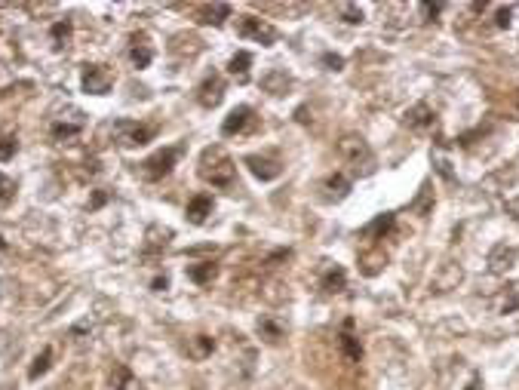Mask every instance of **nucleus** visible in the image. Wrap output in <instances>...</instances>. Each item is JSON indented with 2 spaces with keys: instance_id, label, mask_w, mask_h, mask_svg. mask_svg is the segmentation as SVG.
Segmentation results:
<instances>
[{
  "instance_id": "obj_31",
  "label": "nucleus",
  "mask_w": 519,
  "mask_h": 390,
  "mask_svg": "<svg viewBox=\"0 0 519 390\" xmlns=\"http://www.w3.org/2000/svg\"><path fill=\"white\" fill-rule=\"evenodd\" d=\"M338 10H341V19H344V22H351V25H360L362 19H366L360 6H353V3H341Z\"/></svg>"
},
{
  "instance_id": "obj_14",
  "label": "nucleus",
  "mask_w": 519,
  "mask_h": 390,
  "mask_svg": "<svg viewBox=\"0 0 519 390\" xmlns=\"http://www.w3.org/2000/svg\"><path fill=\"white\" fill-rule=\"evenodd\" d=\"M319 286H323L329 295L344 292V286H347V274H344V267H338V265L326 267L323 276H319Z\"/></svg>"
},
{
  "instance_id": "obj_22",
  "label": "nucleus",
  "mask_w": 519,
  "mask_h": 390,
  "mask_svg": "<svg viewBox=\"0 0 519 390\" xmlns=\"http://www.w3.org/2000/svg\"><path fill=\"white\" fill-rule=\"evenodd\" d=\"M49 37H53L55 53H62V49L68 46V40H71V22H68V19H62V22H55L53 28H49Z\"/></svg>"
},
{
  "instance_id": "obj_19",
  "label": "nucleus",
  "mask_w": 519,
  "mask_h": 390,
  "mask_svg": "<svg viewBox=\"0 0 519 390\" xmlns=\"http://www.w3.org/2000/svg\"><path fill=\"white\" fill-rule=\"evenodd\" d=\"M212 351H215V342H212L209 335H194V338H191V344H188V353H191L194 360L212 357Z\"/></svg>"
},
{
  "instance_id": "obj_25",
  "label": "nucleus",
  "mask_w": 519,
  "mask_h": 390,
  "mask_svg": "<svg viewBox=\"0 0 519 390\" xmlns=\"http://www.w3.org/2000/svg\"><path fill=\"white\" fill-rule=\"evenodd\" d=\"M130 59H132V65H136V68H148V65H151V59H154V49L148 46V44H139V40H132Z\"/></svg>"
},
{
  "instance_id": "obj_24",
  "label": "nucleus",
  "mask_w": 519,
  "mask_h": 390,
  "mask_svg": "<svg viewBox=\"0 0 519 390\" xmlns=\"http://www.w3.org/2000/svg\"><path fill=\"white\" fill-rule=\"evenodd\" d=\"M326 190H329L332 200H344V197L351 194V181H347L341 172H335V175H329V179H326Z\"/></svg>"
},
{
  "instance_id": "obj_2",
  "label": "nucleus",
  "mask_w": 519,
  "mask_h": 390,
  "mask_svg": "<svg viewBox=\"0 0 519 390\" xmlns=\"http://www.w3.org/2000/svg\"><path fill=\"white\" fill-rule=\"evenodd\" d=\"M338 154L351 163L357 175H372L375 172V154L362 136H344L338 141Z\"/></svg>"
},
{
  "instance_id": "obj_23",
  "label": "nucleus",
  "mask_w": 519,
  "mask_h": 390,
  "mask_svg": "<svg viewBox=\"0 0 519 390\" xmlns=\"http://www.w3.org/2000/svg\"><path fill=\"white\" fill-rule=\"evenodd\" d=\"M360 265H362V274H366V276H375L384 265H387V255L378 252V249H375V252H366V255H360Z\"/></svg>"
},
{
  "instance_id": "obj_13",
  "label": "nucleus",
  "mask_w": 519,
  "mask_h": 390,
  "mask_svg": "<svg viewBox=\"0 0 519 390\" xmlns=\"http://www.w3.org/2000/svg\"><path fill=\"white\" fill-rule=\"evenodd\" d=\"M341 351H344V357L351 360V363H360L362 360V344H360V338L353 335V320L344 323V332H341Z\"/></svg>"
},
{
  "instance_id": "obj_4",
  "label": "nucleus",
  "mask_w": 519,
  "mask_h": 390,
  "mask_svg": "<svg viewBox=\"0 0 519 390\" xmlns=\"http://www.w3.org/2000/svg\"><path fill=\"white\" fill-rule=\"evenodd\" d=\"M237 34L243 40H255V44H261V46H271L276 40V28L271 22H265V19H255V16H240Z\"/></svg>"
},
{
  "instance_id": "obj_16",
  "label": "nucleus",
  "mask_w": 519,
  "mask_h": 390,
  "mask_svg": "<svg viewBox=\"0 0 519 390\" xmlns=\"http://www.w3.org/2000/svg\"><path fill=\"white\" fill-rule=\"evenodd\" d=\"M218 274V265L215 261H197V265H188V280L197 283V286H206V283H212Z\"/></svg>"
},
{
  "instance_id": "obj_17",
  "label": "nucleus",
  "mask_w": 519,
  "mask_h": 390,
  "mask_svg": "<svg viewBox=\"0 0 519 390\" xmlns=\"http://www.w3.org/2000/svg\"><path fill=\"white\" fill-rule=\"evenodd\" d=\"M394 222H396V215H394V212H384V215H378V218H375V222H369L366 228H362V237L381 240L384 233H387L390 228H394Z\"/></svg>"
},
{
  "instance_id": "obj_21",
  "label": "nucleus",
  "mask_w": 519,
  "mask_h": 390,
  "mask_svg": "<svg viewBox=\"0 0 519 390\" xmlns=\"http://www.w3.org/2000/svg\"><path fill=\"white\" fill-rule=\"evenodd\" d=\"M249 65H252V55H249V53H237L231 62H227V71H231V74L237 77L240 83H246L249 80Z\"/></svg>"
},
{
  "instance_id": "obj_3",
  "label": "nucleus",
  "mask_w": 519,
  "mask_h": 390,
  "mask_svg": "<svg viewBox=\"0 0 519 390\" xmlns=\"http://www.w3.org/2000/svg\"><path fill=\"white\" fill-rule=\"evenodd\" d=\"M179 148H163V151L157 154H151L148 160H141L139 163V175L145 181H160V179H166L169 172H173V166H175V160H179Z\"/></svg>"
},
{
  "instance_id": "obj_33",
  "label": "nucleus",
  "mask_w": 519,
  "mask_h": 390,
  "mask_svg": "<svg viewBox=\"0 0 519 390\" xmlns=\"http://www.w3.org/2000/svg\"><path fill=\"white\" fill-rule=\"evenodd\" d=\"M510 16H513V10H510V6L498 10V12H495V25H498V28H510Z\"/></svg>"
},
{
  "instance_id": "obj_30",
  "label": "nucleus",
  "mask_w": 519,
  "mask_h": 390,
  "mask_svg": "<svg viewBox=\"0 0 519 390\" xmlns=\"http://www.w3.org/2000/svg\"><path fill=\"white\" fill-rule=\"evenodd\" d=\"M130 381H132V375H130V369H126V366H114L111 369V390H126V387H130Z\"/></svg>"
},
{
  "instance_id": "obj_1",
  "label": "nucleus",
  "mask_w": 519,
  "mask_h": 390,
  "mask_svg": "<svg viewBox=\"0 0 519 390\" xmlns=\"http://www.w3.org/2000/svg\"><path fill=\"white\" fill-rule=\"evenodd\" d=\"M200 179L212 188H231L234 179H237V166L234 160L227 157V151L222 145H212L203 151L200 157Z\"/></svg>"
},
{
  "instance_id": "obj_37",
  "label": "nucleus",
  "mask_w": 519,
  "mask_h": 390,
  "mask_svg": "<svg viewBox=\"0 0 519 390\" xmlns=\"http://www.w3.org/2000/svg\"><path fill=\"white\" fill-rule=\"evenodd\" d=\"M513 111H516V117H519V89L513 92Z\"/></svg>"
},
{
  "instance_id": "obj_7",
  "label": "nucleus",
  "mask_w": 519,
  "mask_h": 390,
  "mask_svg": "<svg viewBox=\"0 0 519 390\" xmlns=\"http://www.w3.org/2000/svg\"><path fill=\"white\" fill-rule=\"evenodd\" d=\"M114 136L123 148H139V145H148L154 139V130L151 126H139V123H130V120H117L114 123Z\"/></svg>"
},
{
  "instance_id": "obj_12",
  "label": "nucleus",
  "mask_w": 519,
  "mask_h": 390,
  "mask_svg": "<svg viewBox=\"0 0 519 390\" xmlns=\"http://www.w3.org/2000/svg\"><path fill=\"white\" fill-rule=\"evenodd\" d=\"M184 215H188L191 224H206V218L212 215V197H209V194L191 197V203H188V209H184Z\"/></svg>"
},
{
  "instance_id": "obj_29",
  "label": "nucleus",
  "mask_w": 519,
  "mask_h": 390,
  "mask_svg": "<svg viewBox=\"0 0 519 390\" xmlns=\"http://www.w3.org/2000/svg\"><path fill=\"white\" fill-rule=\"evenodd\" d=\"M258 335L267 338L271 344H276V342L283 338V329H280V326H276L274 320H267V317H265V320H258Z\"/></svg>"
},
{
  "instance_id": "obj_27",
  "label": "nucleus",
  "mask_w": 519,
  "mask_h": 390,
  "mask_svg": "<svg viewBox=\"0 0 519 390\" xmlns=\"http://www.w3.org/2000/svg\"><path fill=\"white\" fill-rule=\"evenodd\" d=\"M16 190H19V184L12 181L10 175L0 172V209H6L12 200H16Z\"/></svg>"
},
{
  "instance_id": "obj_6",
  "label": "nucleus",
  "mask_w": 519,
  "mask_h": 390,
  "mask_svg": "<svg viewBox=\"0 0 519 390\" xmlns=\"http://www.w3.org/2000/svg\"><path fill=\"white\" fill-rule=\"evenodd\" d=\"M255 126H258V117H255V111L249 108V105H240V108H234L231 114L225 117L222 123V136L231 139V136H243V132H252Z\"/></svg>"
},
{
  "instance_id": "obj_9",
  "label": "nucleus",
  "mask_w": 519,
  "mask_h": 390,
  "mask_svg": "<svg viewBox=\"0 0 519 390\" xmlns=\"http://www.w3.org/2000/svg\"><path fill=\"white\" fill-rule=\"evenodd\" d=\"M243 163L249 166V172H252L255 179H261V181H274V179H280V172H283L280 160H274V157H258V154H249V157H243Z\"/></svg>"
},
{
  "instance_id": "obj_15",
  "label": "nucleus",
  "mask_w": 519,
  "mask_h": 390,
  "mask_svg": "<svg viewBox=\"0 0 519 390\" xmlns=\"http://www.w3.org/2000/svg\"><path fill=\"white\" fill-rule=\"evenodd\" d=\"M227 16H231V3H212L197 10V22L200 25H222Z\"/></svg>"
},
{
  "instance_id": "obj_18",
  "label": "nucleus",
  "mask_w": 519,
  "mask_h": 390,
  "mask_svg": "<svg viewBox=\"0 0 519 390\" xmlns=\"http://www.w3.org/2000/svg\"><path fill=\"white\" fill-rule=\"evenodd\" d=\"M83 130V123H65V120H59V123L49 126V136H53V141H71L77 139Z\"/></svg>"
},
{
  "instance_id": "obj_26",
  "label": "nucleus",
  "mask_w": 519,
  "mask_h": 390,
  "mask_svg": "<svg viewBox=\"0 0 519 390\" xmlns=\"http://www.w3.org/2000/svg\"><path fill=\"white\" fill-rule=\"evenodd\" d=\"M261 87H265L267 92H274V96H283L289 87V77H286V71H271V74L261 80Z\"/></svg>"
},
{
  "instance_id": "obj_34",
  "label": "nucleus",
  "mask_w": 519,
  "mask_h": 390,
  "mask_svg": "<svg viewBox=\"0 0 519 390\" xmlns=\"http://www.w3.org/2000/svg\"><path fill=\"white\" fill-rule=\"evenodd\" d=\"M323 65H329V71H341V68H344V59H341V55L326 53V55H323Z\"/></svg>"
},
{
  "instance_id": "obj_20",
  "label": "nucleus",
  "mask_w": 519,
  "mask_h": 390,
  "mask_svg": "<svg viewBox=\"0 0 519 390\" xmlns=\"http://www.w3.org/2000/svg\"><path fill=\"white\" fill-rule=\"evenodd\" d=\"M49 366H53V347H44V351H40L37 357H34L31 369H28V378L37 381L40 375H46V372H49Z\"/></svg>"
},
{
  "instance_id": "obj_36",
  "label": "nucleus",
  "mask_w": 519,
  "mask_h": 390,
  "mask_svg": "<svg viewBox=\"0 0 519 390\" xmlns=\"http://www.w3.org/2000/svg\"><path fill=\"white\" fill-rule=\"evenodd\" d=\"M151 289H154V292H163V289H169V280H166V276H154Z\"/></svg>"
},
{
  "instance_id": "obj_28",
  "label": "nucleus",
  "mask_w": 519,
  "mask_h": 390,
  "mask_svg": "<svg viewBox=\"0 0 519 390\" xmlns=\"http://www.w3.org/2000/svg\"><path fill=\"white\" fill-rule=\"evenodd\" d=\"M16 151H19V136L16 132H3V136H0V160H12L16 157Z\"/></svg>"
},
{
  "instance_id": "obj_8",
  "label": "nucleus",
  "mask_w": 519,
  "mask_h": 390,
  "mask_svg": "<svg viewBox=\"0 0 519 390\" xmlns=\"http://www.w3.org/2000/svg\"><path fill=\"white\" fill-rule=\"evenodd\" d=\"M225 98V77L218 74V71H212V74H206V80L197 87V102L203 105V108H218Z\"/></svg>"
},
{
  "instance_id": "obj_10",
  "label": "nucleus",
  "mask_w": 519,
  "mask_h": 390,
  "mask_svg": "<svg viewBox=\"0 0 519 390\" xmlns=\"http://www.w3.org/2000/svg\"><path fill=\"white\" fill-rule=\"evenodd\" d=\"M403 123L409 126V130H433V123H437V114H433V108L428 102H418L412 105V108L406 111V117H403Z\"/></svg>"
},
{
  "instance_id": "obj_11",
  "label": "nucleus",
  "mask_w": 519,
  "mask_h": 390,
  "mask_svg": "<svg viewBox=\"0 0 519 390\" xmlns=\"http://www.w3.org/2000/svg\"><path fill=\"white\" fill-rule=\"evenodd\" d=\"M516 249L513 246H507V243H498L492 255H489V271L492 274H504V271H510L513 267V261H516Z\"/></svg>"
},
{
  "instance_id": "obj_32",
  "label": "nucleus",
  "mask_w": 519,
  "mask_h": 390,
  "mask_svg": "<svg viewBox=\"0 0 519 390\" xmlns=\"http://www.w3.org/2000/svg\"><path fill=\"white\" fill-rule=\"evenodd\" d=\"M108 200H111V194H108V190H92V197H89V212L102 209Z\"/></svg>"
},
{
  "instance_id": "obj_5",
  "label": "nucleus",
  "mask_w": 519,
  "mask_h": 390,
  "mask_svg": "<svg viewBox=\"0 0 519 390\" xmlns=\"http://www.w3.org/2000/svg\"><path fill=\"white\" fill-rule=\"evenodd\" d=\"M80 87L89 96H108L114 87V71L108 65H87L80 77Z\"/></svg>"
},
{
  "instance_id": "obj_35",
  "label": "nucleus",
  "mask_w": 519,
  "mask_h": 390,
  "mask_svg": "<svg viewBox=\"0 0 519 390\" xmlns=\"http://www.w3.org/2000/svg\"><path fill=\"white\" fill-rule=\"evenodd\" d=\"M504 209H507V215H513L519 222V197H510V200L504 203Z\"/></svg>"
}]
</instances>
